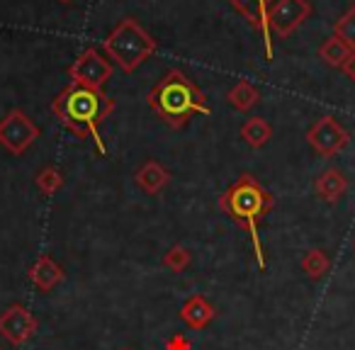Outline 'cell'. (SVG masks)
Masks as SVG:
<instances>
[{"label":"cell","instance_id":"7","mask_svg":"<svg viewBox=\"0 0 355 350\" xmlns=\"http://www.w3.org/2000/svg\"><path fill=\"white\" fill-rule=\"evenodd\" d=\"M306 143L319 153L321 158H334L350 143V134L343 124L331 114L319 117L306 132Z\"/></svg>","mask_w":355,"mask_h":350},{"label":"cell","instance_id":"6","mask_svg":"<svg viewBox=\"0 0 355 350\" xmlns=\"http://www.w3.org/2000/svg\"><path fill=\"white\" fill-rule=\"evenodd\" d=\"M69 78H71V83L83 85V88L103 90L105 83L112 78V64H110L107 56L100 54V49L88 46V49L80 51L73 64L69 66Z\"/></svg>","mask_w":355,"mask_h":350},{"label":"cell","instance_id":"1","mask_svg":"<svg viewBox=\"0 0 355 350\" xmlns=\"http://www.w3.org/2000/svg\"><path fill=\"white\" fill-rule=\"evenodd\" d=\"M114 107L117 103L105 90H90L76 83L66 85L51 100V112L59 124H64L78 139H93L100 156H107V148L100 137V124L114 112Z\"/></svg>","mask_w":355,"mask_h":350},{"label":"cell","instance_id":"15","mask_svg":"<svg viewBox=\"0 0 355 350\" xmlns=\"http://www.w3.org/2000/svg\"><path fill=\"white\" fill-rule=\"evenodd\" d=\"M227 100L236 112H251V110L261 103V93H258V88L251 83V80L243 78V80H239L232 90H229Z\"/></svg>","mask_w":355,"mask_h":350},{"label":"cell","instance_id":"10","mask_svg":"<svg viewBox=\"0 0 355 350\" xmlns=\"http://www.w3.org/2000/svg\"><path fill=\"white\" fill-rule=\"evenodd\" d=\"M227 3L248 25L261 32L263 44H266V59L272 61V35L270 25H268V12H270V8L275 6L277 0H227Z\"/></svg>","mask_w":355,"mask_h":350},{"label":"cell","instance_id":"5","mask_svg":"<svg viewBox=\"0 0 355 350\" xmlns=\"http://www.w3.org/2000/svg\"><path fill=\"white\" fill-rule=\"evenodd\" d=\"M40 137V127L32 122L25 110L15 107L0 119V146L12 156H22Z\"/></svg>","mask_w":355,"mask_h":350},{"label":"cell","instance_id":"22","mask_svg":"<svg viewBox=\"0 0 355 350\" xmlns=\"http://www.w3.org/2000/svg\"><path fill=\"white\" fill-rule=\"evenodd\" d=\"M163 350H193V343L188 340V335L175 333L163 343Z\"/></svg>","mask_w":355,"mask_h":350},{"label":"cell","instance_id":"3","mask_svg":"<svg viewBox=\"0 0 355 350\" xmlns=\"http://www.w3.org/2000/svg\"><path fill=\"white\" fill-rule=\"evenodd\" d=\"M272 207H275V198L253 178L251 173H241L236 183L219 198V209L229 219H234L239 227H243L248 231L253 243V256H256V263L261 270L268 268V258L261 241V234H258V227L270 214Z\"/></svg>","mask_w":355,"mask_h":350},{"label":"cell","instance_id":"11","mask_svg":"<svg viewBox=\"0 0 355 350\" xmlns=\"http://www.w3.org/2000/svg\"><path fill=\"white\" fill-rule=\"evenodd\" d=\"M134 180H137L141 193H146L148 198H156V195H161L163 190L171 185V170H168L161 161L148 158V161H144L141 166L137 168Z\"/></svg>","mask_w":355,"mask_h":350},{"label":"cell","instance_id":"25","mask_svg":"<svg viewBox=\"0 0 355 350\" xmlns=\"http://www.w3.org/2000/svg\"><path fill=\"white\" fill-rule=\"evenodd\" d=\"M122 350H132V348H122Z\"/></svg>","mask_w":355,"mask_h":350},{"label":"cell","instance_id":"16","mask_svg":"<svg viewBox=\"0 0 355 350\" xmlns=\"http://www.w3.org/2000/svg\"><path fill=\"white\" fill-rule=\"evenodd\" d=\"M239 134H241V139L251 148H263L272 139V127H270V122L263 117H248L246 122L241 124Z\"/></svg>","mask_w":355,"mask_h":350},{"label":"cell","instance_id":"14","mask_svg":"<svg viewBox=\"0 0 355 350\" xmlns=\"http://www.w3.org/2000/svg\"><path fill=\"white\" fill-rule=\"evenodd\" d=\"M345 190H348V178H345L343 170H338V168H326L314 180L316 198L326 204H336L345 195Z\"/></svg>","mask_w":355,"mask_h":350},{"label":"cell","instance_id":"8","mask_svg":"<svg viewBox=\"0 0 355 350\" xmlns=\"http://www.w3.org/2000/svg\"><path fill=\"white\" fill-rule=\"evenodd\" d=\"M309 15H311L309 0H277L275 6L270 8V12H268L270 35L285 40L295 30H300Z\"/></svg>","mask_w":355,"mask_h":350},{"label":"cell","instance_id":"24","mask_svg":"<svg viewBox=\"0 0 355 350\" xmlns=\"http://www.w3.org/2000/svg\"><path fill=\"white\" fill-rule=\"evenodd\" d=\"M61 3H71V0H61Z\"/></svg>","mask_w":355,"mask_h":350},{"label":"cell","instance_id":"13","mask_svg":"<svg viewBox=\"0 0 355 350\" xmlns=\"http://www.w3.org/2000/svg\"><path fill=\"white\" fill-rule=\"evenodd\" d=\"M217 316L214 304L205 295H193L185 299V304L180 306V321H183L188 329L202 331L212 324V319Z\"/></svg>","mask_w":355,"mask_h":350},{"label":"cell","instance_id":"26","mask_svg":"<svg viewBox=\"0 0 355 350\" xmlns=\"http://www.w3.org/2000/svg\"><path fill=\"white\" fill-rule=\"evenodd\" d=\"M0 350H3V348H0Z\"/></svg>","mask_w":355,"mask_h":350},{"label":"cell","instance_id":"20","mask_svg":"<svg viewBox=\"0 0 355 350\" xmlns=\"http://www.w3.org/2000/svg\"><path fill=\"white\" fill-rule=\"evenodd\" d=\"M190 263H193V253H190V248L180 246V243L171 246L161 258V265L171 272H185L190 268Z\"/></svg>","mask_w":355,"mask_h":350},{"label":"cell","instance_id":"2","mask_svg":"<svg viewBox=\"0 0 355 350\" xmlns=\"http://www.w3.org/2000/svg\"><path fill=\"white\" fill-rule=\"evenodd\" d=\"M146 103L151 112L171 129H185L195 114H209L207 95L180 69L166 71L148 90Z\"/></svg>","mask_w":355,"mask_h":350},{"label":"cell","instance_id":"17","mask_svg":"<svg viewBox=\"0 0 355 350\" xmlns=\"http://www.w3.org/2000/svg\"><path fill=\"white\" fill-rule=\"evenodd\" d=\"M300 265H302V272H304L309 280H321V277L331 270V258L326 256V251H321V248H311V251H306L304 256H302Z\"/></svg>","mask_w":355,"mask_h":350},{"label":"cell","instance_id":"23","mask_svg":"<svg viewBox=\"0 0 355 350\" xmlns=\"http://www.w3.org/2000/svg\"><path fill=\"white\" fill-rule=\"evenodd\" d=\"M340 71H343V76H345V78L355 80V51L348 56V59L343 61V66H340Z\"/></svg>","mask_w":355,"mask_h":350},{"label":"cell","instance_id":"18","mask_svg":"<svg viewBox=\"0 0 355 350\" xmlns=\"http://www.w3.org/2000/svg\"><path fill=\"white\" fill-rule=\"evenodd\" d=\"M350 54H353V51H350L338 37H329V40H324L319 46V59L324 61L329 69H340L343 61L348 59Z\"/></svg>","mask_w":355,"mask_h":350},{"label":"cell","instance_id":"9","mask_svg":"<svg viewBox=\"0 0 355 350\" xmlns=\"http://www.w3.org/2000/svg\"><path fill=\"white\" fill-rule=\"evenodd\" d=\"M37 329L40 324H37L35 314L22 304H10L0 314V335L15 348L30 343L37 335Z\"/></svg>","mask_w":355,"mask_h":350},{"label":"cell","instance_id":"21","mask_svg":"<svg viewBox=\"0 0 355 350\" xmlns=\"http://www.w3.org/2000/svg\"><path fill=\"white\" fill-rule=\"evenodd\" d=\"M334 37H338L350 51H355V6H350L348 10L336 20Z\"/></svg>","mask_w":355,"mask_h":350},{"label":"cell","instance_id":"19","mask_svg":"<svg viewBox=\"0 0 355 350\" xmlns=\"http://www.w3.org/2000/svg\"><path fill=\"white\" fill-rule=\"evenodd\" d=\"M35 185H37V190H40L42 195L51 198V195H56L61 188H64V173H61L56 166H44V168H40V170H37Z\"/></svg>","mask_w":355,"mask_h":350},{"label":"cell","instance_id":"4","mask_svg":"<svg viewBox=\"0 0 355 350\" xmlns=\"http://www.w3.org/2000/svg\"><path fill=\"white\" fill-rule=\"evenodd\" d=\"M103 51L124 73H134L158 51V42L134 17H122L103 40Z\"/></svg>","mask_w":355,"mask_h":350},{"label":"cell","instance_id":"12","mask_svg":"<svg viewBox=\"0 0 355 350\" xmlns=\"http://www.w3.org/2000/svg\"><path fill=\"white\" fill-rule=\"evenodd\" d=\"M27 277H30V282L40 292H51L56 285H61V282H64L66 272H64V268H61L59 263L49 256V253H42V256L30 265Z\"/></svg>","mask_w":355,"mask_h":350}]
</instances>
